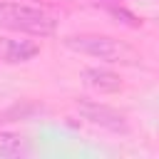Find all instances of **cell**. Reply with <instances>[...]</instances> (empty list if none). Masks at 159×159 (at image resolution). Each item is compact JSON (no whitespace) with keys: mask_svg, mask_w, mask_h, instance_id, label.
I'll list each match as a JSON object with an SVG mask.
<instances>
[{"mask_svg":"<svg viewBox=\"0 0 159 159\" xmlns=\"http://www.w3.org/2000/svg\"><path fill=\"white\" fill-rule=\"evenodd\" d=\"M40 55V45L35 40L22 37H0V62L5 65H22Z\"/></svg>","mask_w":159,"mask_h":159,"instance_id":"obj_4","label":"cell"},{"mask_svg":"<svg viewBox=\"0 0 159 159\" xmlns=\"http://www.w3.org/2000/svg\"><path fill=\"white\" fill-rule=\"evenodd\" d=\"M0 27H5L10 32H20V35H32V37H52L57 30V17L37 5L2 0L0 2Z\"/></svg>","mask_w":159,"mask_h":159,"instance_id":"obj_2","label":"cell"},{"mask_svg":"<svg viewBox=\"0 0 159 159\" xmlns=\"http://www.w3.org/2000/svg\"><path fill=\"white\" fill-rule=\"evenodd\" d=\"M80 80L84 82V87H89L92 92H99V94H112L124 87L122 77L107 67H84L80 72Z\"/></svg>","mask_w":159,"mask_h":159,"instance_id":"obj_5","label":"cell"},{"mask_svg":"<svg viewBox=\"0 0 159 159\" xmlns=\"http://www.w3.org/2000/svg\"><path fill=\"white\" fill-rule=\"evenodd\" d=\"M62 42L72 52H80V55H87V57H94V60H102V62H109V65H137L142 60L139 52L132 45H127L124 40L99 35V32L67 35Z\"/></svg>","mask_w":159,"mask_h":159,"instance_id":"obj_1","label":"cell"},{"mask_svg":"<svg viewBox=\"0 0 159 159\" xmlns=\"http://www.w3.org/2000/svg\"><path fill=\"white\" fill-rule=\"evenodd\" d=\"M77 112L92 127H99V129H107V132H114V134H127L129 132L127 117L119 109L109 107V104H102V102H94V99H80Z\"/></svg>","mask_w":159,"mask_h":159,"instance_id":"obj_3","label":"cell"},{"mask_svg":"<svg viewBox=\"0 0 159 159\" xmlns=\"http://www.w3.org/2000/svg\"><path fill=\"white\" fill-rule=\"evenodd\" d=\"M27 152V139L12 132H0V157H20Z\"/></svg>","mask_w":159,"mask_h":159,"instance_id":"obj_6","label":"cell"}]
</instances>
